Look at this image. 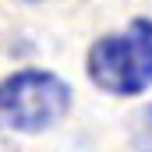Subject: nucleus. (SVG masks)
Here are the masks:
<instances>
[{
  "label": "nucleus",
  "instance_id": "obj_1",
  "mask_svg": "<svg viewBox=\"0 0 152 152\" xmlns=\"http://www.w3.org/2000/svg\"><path fill=\"white\" fill-rule=\"evenodd\" d=\"M88 78L110 96H142L152 85V18H134L124 32L96 39Z\"/></svg>",
  "mask_w": 152,
  "mask_h": 152
},
{
  "label": "nucleus",
  "instance_id": "obj_2",
  "mask_svg": "<svg viewBox=\"0 0 152 152\" xmlns=\"http://www.w3.org/2000/svg\"><path fill=\"white\" fill-rule=\"evenodd\" d=\"M71 110V85L53 71H18L0 81V120L14 131L36 134L60 124Z\"/></svg>",
  "mask_w": 152,
  "mask_h": 152
},
{
  "label": "nucleus",
  "instance_id": "obj_3",
  "mask_svg": "<svg viewBox=\"0 0 152 152\" xmlns=\"http://www.w3.org/2000/svg\"><path fill=\"white\" fill-rule=\"evenodd\" d=\"M25 4H42V0H25Z\"/></svg>",
  "mask_w": 152,
  "mask_h": 152
}]
</instances>
